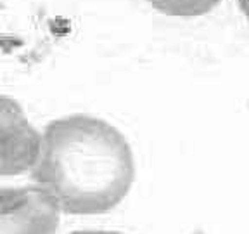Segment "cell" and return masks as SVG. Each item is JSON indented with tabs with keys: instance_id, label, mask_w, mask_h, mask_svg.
<instances>
[{
	"instance_id": "cell-2",
	"label": "cell",
	"mask_w": 249,
	"mask_h": 234,
	"mask_svg": "<svg viewBox=\"0 0 249 234\" xmlns=\"http://www.w3.org/2000/svg\"><path fill=\"white\" fill-rule=\"evenodd\" d=\"M59 214L38 186L0 187V234H57Z\"/></svg>"
},
{
	"instance_id": "cell-1",
	"label": "cell",
	"mask_w": 249,
	"mask_h": 234,
	"mask_svg": "<svg viewBox=\"0 0 249 234\" xmlns=\"http://www.w3.org/2000/svg\"><path fill=\"white\" fill-rule=\"evenodd\" d=\"M31 177L64 214H106L128 195L135 160L116 127L90 115H70L45 127Z\"/></svg>"
},
{
	"instance_id": "cell-6",
	"label": "cell",
	"mask_w": 249,
	"mask_h": 234,
	"mask_svg": "<svg viewBox=\"0 0 249 234\" xmlns=\"http://www.w3.org/2000/svg\"><path fill=\"white\" fill-rule=\"evenodd\" d=\"M239 7L244 12V16L249 20V0H239Z\"/></svg>"
},
{
	"instance_id": "cell-3",
	"label": "cell",
	"mask_w": 249,
	"mask_h": 234,
	"mask_svg": "<svg viewBox=\"0 0 249 234\" xmlns=\"http://www.w3.org/2000/svg\"><path fill=\"white\" fill-rule=\"evenodd\" d=\"M42 136L18 101L0 96V176H19L35 167Z\"/></svg>"
},
{
	"instance_id": "cell-4",
	"label": "cell",
	"mask_w": 249,
	"mask_h": 234,
	"mask_svg": "<svg viewBox=\"0 0 249 234\" xmlns=\"http://www.w3.org/2000/svg\"><path fill=\"white\" fill-rule=\"evenodd\" d=\"M149 4L163 14L192 18L208 14L220 4V0H149Z\"/></svg>"
},
{
	"instance_id": "cell-5",
	"label": "cell",
	"mask_w": 249,
	"mask_h": 234,
	"mask_svg": "<svg viewBox=\"0 0 249 234\" xmlns=\"http://www.w3.org/2000/svg\"><path fill=\"white\" fill-rule=\"evenodd\" d=\"M73 234H120V233H113V231H76Z\"/></svg>"
}]
</instances>
